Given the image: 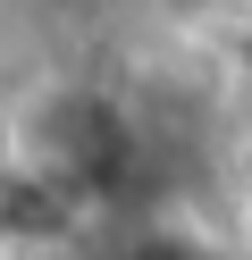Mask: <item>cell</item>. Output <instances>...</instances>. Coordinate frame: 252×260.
<instances>
[{"label":"cell","mask_w":252,"mask_h":260,"mask_svg":"<svg viewBox=\"0 0 252 260\" xmlns=\"http://www.w3.org/2000/svg\"><path fill=\"white\" fill-rule=\"evenodd\" d=\"M126 118H118L101 92H50V101H34V118H25V168L42 176V185H59V193H84V185H101V176H118L126 168Z\"/></svg>","instance_id":"6da1fadb"},{"label":"cell","mask_w":252,"mask_h":260,"mask_svg":"<svg viewBox=\"0 0 252 260\" xmlns=\"http://www.w3.org/2000/svg\"><path fill=\"white\" fill-rule=\"evenodd\" d=\"M109 260H235V243H210L193 226H134Z\"/></svg>","instance_id":"7a4b0ae2"},{"label":"cell","mask_w":252,"mask_h":260,"mask_svg":"<svg viewBox=\"0 0 252 260\" xmlns=\"http://www.w3.org/2000/svg\"><path fill=\"white\" fill-rule=\"evenodd\" d=\"M235 260H252V193L235 202Z\"/></svg>","instance_id":"3957f363"}]
</instances>
